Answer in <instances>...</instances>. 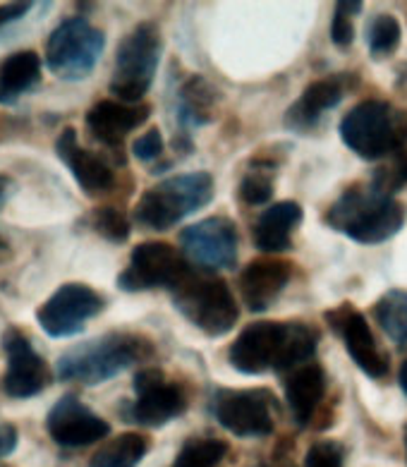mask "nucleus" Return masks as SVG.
<instances>
[{"mask_svg": "<svg viewBox=\"0 0 407 467\" xmlns=\"http://www.w3.org/2000/svg\"><path fill=\"white\" fill-rule=\"evenodd\" d=\"M151 109L147 103L99 101L87 113V130L96 141L106 147H120L125 137L149 120Z\"/></svg>", "mask_w": 407, "mask_h": 467, "instance_id": "18", "label": "nucleus"}, {"mask_svg": "<svg viewBox=\"0 0 407 467\" xmlns=\"http://www.w3.org/2000/svg\"><path fill=\"white\" fill-rule=\"evenodd\" d=\"M302 223V206L297 202H276L256 218L255 244L266 254H278L293 247V233Z\"/></svg>", "mask_w": 407, "mask_h": 467, "instance_id": "22", "label": "nucleus"}, {"mask_svg": "<svg viewBox=\"0 0 407 467\" xmlns=\"http://www.w3.org/2000/svg\"><path fill=\"white\" fill-rule=\"evenodd\" d=\"M259 467H264V465H259Z\"/></svg>", "mask_w": 407, "mask_h": 467, "instance_id": "41", "label": "nucleus"}, {"mask_svg": "<svg viewBox=\"0 0 407 467\" xmlns=\"http://www.w3.org/2000/svg\"><path fill=\"white\" fill-rule=\"evenodd\" d=\"M106 307L101 293L84 283H65L37 309L38 327L51 338H70L82 333L87 321Z\"/></svg>", "mask_w": 407, "mask_h": 467, "instance_id": "11", "label": "nucleus"}, {"mask_svg": "<svg viewBox=\"0 0 407 467\" xmlns=\"http://www.w3.org/2000/svg\"><path fill=\"white\" fill-rule=\"evenodd\" d=\"M29 10H32L29 3H7V5H0V29L10 25V22L22 20Z\"/></svg>", "mask_w": 407, "mask_h": 467, "instance_id": "36", "label": "nucleus"}, {"mask_svg": "<svg viewBox=\"0 0 407 467\" xmlns=\"http://www.w3.org/2000/svg\"><path fill=\"white\" fill-rule=\"evenodd\" d=\"M329 327L336 331V336L343 340L345 350L350 352L352 362L371 379H383L389 374V358L383 355L374 333H371L367 317H364L355 305L343 302L336 309L324 314Z\"/></svg>", "mask_w": 407, "mask_h": 467, "instance_id": "14", "label": "nucleus"}, {"mask_svg": "<svg viewBox=\"0 0 407 467\" xmlns=\"http://www.w3.org/2000/svg\"><path fill=\"white\" fill-rule=\"evenodd\" d=\"M214 192V178L204 171L172 175L141 194L134 206V221L149 231H168L209 204Z\"/></svg>", "mask_w": 407, "mask_h": 467, "instance_id": "5", "label": "nucleus"}, {"mask_svg": "<svg viewBox=\"0 0 407 467\" xmlns=\"http://www.w3.org/2000/svg\"><path fill=\"white\" fill-rule=\"evenodd\" d=\"M91 228L101 237H106L109 243L120 244L125 243L130 237V221L128 216L120 212V209H115V206H101V209H96L91 213Z\"/></svg>", "mask_w": 407, "mask_h": 467, "instance_id": "31", "label": "nucleus"}, {"mask_svg": "<svg viewBox=\"0 0 407 467\" xmlns=\"http://www.w3.org/2000/svg\"><path fill=\"white\" fill-rule=\"evenodd\" d=\"M56 151L60 156L68 171L75 175L77 185L82 187L89 197H99V194L110 192V187L115 185L113 168L106 163L99 154L84 149L77 140V132L72 128L63 130L56 141Z\"/></svg>", "mask_w": 407, "mask_h": 467, "instance_id": "17", "label": "nucleus"}, {"mask_svg": "<svg viewBox=\"0 0 407 467\" xmlns=\"http://www.w3.org/2000/svg\"><path fill=\"white\" fill-rule=\"evenodd\" d=\"M326 386H329L326 371L317 362H307V365L297 367V369H293L286 377V381H283L286 403L299 427H309L312 424L318 405H321L326 396Z\"/></svg>", "mask_w": 407, "mask_h": 467, "instance_id": "20", "label": "nucleus"}, {"mask_svg": "<svg viewBox=\"0 0 407 467\" xmlns=\"http://www.w3.org/2000/svg\"><path fill=\"white\" fill-rule=\"evenodd\" d=\"M374 319L379 321L381 331L393 340L395 346H405L407 343V290L395 288L389 290L376 300Z\"/></svg>", "mask_w": 407, "mask_h": 467, "instance_id": "26", "label": "nucleus"}, {"mask_svg": "<svg viewBox=\"0 0 407 467\" xmlns=\"http://www.w3.org/2000/svg\"><path fill=\"white\" fill-rule=\"evenodd\" d=\"M46 431L57 446L84 448L110 434V424L77 396H63L46 417Z\"/></svg>", "mask_w": 407, "mask_h": 467, "instance_id": "16", "label": "nucleus"}, {"mask_svg": "<svg viewBox=\"0 0 407 467\" xmlns=\"http://www.w3.org/2000/svg\"><path fill=\"white\" fill-rule=\"evenodd\" d=\"M10 256H13V250H10V244H7L5 240L0 237V264L5 262V259H10Z\"/></svg>", "mask_w": 407, "mask_h": 467, "instance_id": "39", "label": "nucleus"}, {"mask_svg": "<svg viewBox=\"0 0 407 467\" xmlns=\"http://www.w3.org/2000/svg\"><path fill=\"white\" fill-rule=\"evenodd\" d=\"M345 97L343 78H321L317 82L307 84L302 97L287 109L286 128L295 132H309L321 120L326 110L336 109Z\"/></svg>", "mask_w": 407, "mask_h": 467, "instance_id": "21", "label": "nucleus"}, {"mask_svg": "<svg viewBox=\"0 0 407 467\" xmlns=\"http://www.w3.org/2000/svg\"><path fill=\"white\" fill-rule=\"evenodd\" d=\"M290 283V264L283 259H255L240 275L242 302L249 312H266Z\"/></svg>", "mask_w": 407, "mask_h": 467, "instance_id": "19", "label": "nucleus"}, {"mask_svg": "<svg viewBox=\"0 0 407 467\" xmlns=\"http://www.w3.org/2000/svg\"><path fill=\"white\" fill-rule=\"evenodd\" d=\"M407 185V151L401 149L393 156H389L386 163L376 168L371 175V190L383 197H393L395 192H401L402 187Z\"/></svg>", "mask_w": 407, "mask_h": 467, "instance_id": "29", "label": "nucleus"}, {"mask_svg": "<svg viewBox=\"0 0 407 467\" xmlns=\"http://www.w3.org/2000/svg\"><path fill=\"white\" fill-rule=\"evenodd\" d=\"M134 400L125 408V420L140 427H163L187 410V398L178 384H171L161 369H140L132 381Z\"/></svg>", "mask_w": 407, "mask_h": 467, "instance_id": "12", "label": "nucleus"}, {"mask_svg": "<svg viewBox=\"0 0 407 467\" xmlns=\"http://www.w3.org/2000/svg\"><path fill=\"white\" fill-rule=\"evenodd\" d=\"M228 455V443L214 436H192L183 443L171 467H218Z\"/></svg>", "mask_w": 407, "mask_h": 467, "instance_id": "28", "label": "nucleus"}, {"mask_svg": "<svg viewBox=\"0 0 407 467\" xmlns=\"http://www.w3.org/2000/svg\"><path fill=\"white\" fill-rule=\"evenodd\" d=\"M172 305L192 327L216 338L233 331L240 317L235 297L230 293L228 283L211 271L190 269L183 281L171 290Z\"/></svg>", "mask_w": 407, "mask_h": 467, "instance_id": "4", "label": "nucleus"}, {"mask_svg": "<svg viewBox=\"0 0 407 467\" xmlns=\"http://www.w3.org/2000/svg\"><path fill=\"white\" fill-rule=\"evenodd\" d=\"M318 331L302 321H255L228 348L230 365L240 374L293 371L314 358Z\"/></svg>", "mask_w": 407, "mask_h": 467, "instance_id": "1", "label": "nucleus"}, {"mask_svg": "<svg viewBox=\"0 0 407 467\" xmlns=\"http://www.w3.org/2000/svg\"><path fill=\"white\" fill-rule=\"evenodd\" d=\"M17 427L10 422H0V458H5V455L13 453L15 448H17Z\"/></svg>", "mask_w": 407, "mask_h": 467, "instance_id": "35", "label": "nucleus"}, {"mask_svg": "<svg viewBox=\"0 0 407 467\" xmlns=\"http://www.w3.org/2000/svg\"><path fill=\"white\" fill-rule=\"evenodd\" d=\"M398 384H401V390L405 393V398H407V358L402 359L401 371H398Z\"/></svg>", "mask_w": 407, "mask_h": 467, "instance_id": "38", "label": "nucleus"}, {"mask_svg": "<svg viewBox=\"0 0 407 467\" xmlns=\"http://www.w3.org/2000/svg\"><path fill=\"white\" fill-rule=\"evenodd\" d=\"M402 443H405V455H407V424H405V431H402Z\"/></svg>", "mask_w": 407, "mask_h": 467, "instance_id": "40", "label": "nucleus"}, {"mask_svg": "<svg viewBox=\"0 0 407 467\" xmlns=\"http://www.w3.org/2000/svg\"><path fill=\"white\" fill-rule=\"evenodd\" d=\"M367 48H370L371 58L386 60L391 58L402 41V26L391 13H376L367 25Z\"/></svg>", "mask_w": 407, "mask_h": 467, "instance_id": "27", "label": "nucleus"}, {"mask_svg": "<svg viewBox=\"0 0 407 467\" xmlns=\"http://www.w3.org/2000/svg\"><path fill=\"white\" fill-rule=\"evenodd\" d=\"M214 109H216V89L204 78L194 75L180 87L178 120L185 132L214 120Z\"/></svg>", "mask_w": 407, "mask_h": 467, "instance_id": "24", "label": "nucleus"}, {"mask_svg": "<svg viewBox=\"0 0 407 467\" xmlns=\"http://www.w3.org/2000/svg\"><path fill=\"white\" fill-rule=\"evenodd\" d=\"M180 247L190 264L199 271L233 269L237 262L235 223L225 216H211L187 225L180 233Z\"/></svg>", "mask_w": 407, "mask_h": 467, "instance_id": "13", "label": "nucleus"}, {"mask_svg": "<svg viewBox=\"0 0 407 467\" xmlns=\"http://www.w3.org/2000/svg\"><path fill=\"white\" fill-rule=\"evenodd\" d=\"M405 218V206L398 199L383 197L371 187H348L329 206L324 221L329 228L355 243L379 244L398 235Z\"/></svg>", "mask_w": 407, "mask_h": 467, "instance_id": "2", "label": "nucleus"}, {"mask_svg": "<svg viewBox=\"0 0 407 467\" xmlns=\"http://www.w3.org/2000/svg\"><path fill=\"white\" fill-rule=\"evenodd\" d=\"M274 197V168L252 166L240 182V199L247 206H264Z\"/></svg>", "mask_w": 407, "mask_h": 467, "instance_id": "30", "label": "nucleus"}, {"mask_svg": "<svg viewBox=\"0 0 407 467\" xmlns=\"http://www.w3.org/2000/svg\"><path fill=\"white\" fill-rule=\"evenodd\" d=\"M3 350L7 358V369L3 377V390L10 398H34L51 384V369L46 359L34 350L25 333L19 328H7L3 333Z\"/></svg>", "mask_w": 407, "mask_h": 467, "instance_id": "15", "label": "nucleus"}, {"mask_svg": "<svg viewBox=\"0 0 407 467\" xmlns=\"http://www.w3.org/2000/svg\"><path fill=\"white\" fill-rule=\"evenodd\" d=\"M41 82V58L34 51H17L0 63V103L13 106Z\"/></svg>", "mask_w": 407, "mask_h": 467, "instance_id": "23", "label": "nucleus"}, {"mask_svg": "<svg viewBox=\"0 0 407 467\" xmlns=\"http://www.w3.org/2000/svg\"><path fill=\"white\" fill-rule=\"evenodd\" d=\"M10 187H13L10 178H7V175H0V209H3V204H5L7 194H10Z\"/></svg>", "mask_w": 407, "mask_h": 467, "instance_id": "37", "label": "nucleus"}, {"mask_svg": "<svg viewBox=\"0 0 407 467\" xmlns=\"http://www.w3.org/2000/svg\"><path fill=\"white\" fill-rule=\"evenodd\" d=\"M132 154L134 159L144 161V163L159 159V156L163 154V135H161V130L151 128L141 137H137L132 144Z\"/></svg>", "mask_w": 407, "mask_h": 467, "instance_id": "34", "label": "nucleus"}, {"mask_svg": "<svg viewBox=\"0 0 407 467\" xmlns=\"http://www.w3.org/2000/svg\"><path fill=\"white\" fill-rule=\"evenodd\" d=\"M151 343L134 333H109L75 346L57 359V377L84 386L106 384L125 369L147 359Z\"/></svg>", "mask_w": 407, "mask_h": 467, "instance_id": "3", "label": "nucleus"}, {"mask_svg": "<svg viewBox=\"0 0 407 467\" xmlns=\"http://www.w3.org/2000/svg\"><path fill=\"white\" fill-rule=\"evenodd\" d=\"M161 51H163V39H161V29L153 22H141L120 41L115 53L113 78L109 84L118 101L140 103L147 97L156 79Z\"/></svg>", "mask_w": 407, "mask_h": 467, "instance_id": "6", "label": "nucleus"}, {"mask_svg": "<svg viewBox=\"0 0 407 467\" xmlns=\"http://www.w3.org/2000/svg\"><path fill=\"white\" fill-rule=\"evenodd\" d=\"M271 398L266 389H218L211 398V415L233 436L264 439L274 431Z\"/></svg>", "mask_w": 407, "mask_h": 467, "instance_id": "9", "label": "nucleus"}, {"mask_svg": "<svg viewBox=\"0 0 407 467\" xmlns=\"http://www.w3.org/2000/svg\"><path fill=\"white\" fill-rule=\"evenodd\" d=\"M340 140L364 161L389 159L402 149V128L386 101L357 103L340 120Z\"/></svg>", "mask_w": 407, "mask_h": 467, "instance_id": "7", "label": "nucleus"}, {"mask_svg": "<svg viewBox=\"0 0 407 467\" xmlns=\"http://www.w3.org/2000/svg\"><path fill=\"white\" fill-rule=\"evenodd\" d=\"M106 34L96 29L84 17H70L60 22L46 41V65L57 79L89 78L96 63L101 60Z\"/></svg>", "mask_w": 407, "mask_h": 467, "instance_id": "8", "label": "nucleus"}, {"mask_svg": "<svg viewBox=\"0 0 407 467\" xmlns=\"http://www.w3.org/2000/svg\"><path fill=\"white\" fill-rule=\"evenodd\" d=\"M305 467H343V448L336 441L314 443L305 455Z\"/></svg>", "mask_w": 407, "mask_h": 467, "instance_id": "33", "label": "nucleus"}, {"mask_svg": "<svg viewBox=\"0 0 407 467\" xmlns=\"http://www.w3.org/2000/svg\"><path fill=\"white\" fill-rule=\"evenodd\" d=\"M147 453V436L137 434V431H128V434L115 436L113 441H109L103 448H99V451L91 455L89 467H140V462L144 461V455Z\"/></svg>", "mask_w": 407, "mask_h": 467, "instance_id": "25", "label": "nucleus"}, {"mask_svg": "<svg viewBox=\"0 0 407 467\" xmlns=\"http://www.w3.org/2000/svg\"><path fill=\"white\" fill-rule=\"evenodd\" d=\"M190 271V264L168 243H141L130 254L128 269L118 275V288L125 293H147V290H172Z\"/></svg>", "mask_w": 407, "mask_h": 467, "instance_id": "10", "label": "nucleus"}, {"mask_svg": "<svg viewBox=\"0 0 407 467\" xmlns=\"http://www.w3.org/2000/svg\"><path fill=\"white\" fill-rule=\"evenodd\" d=\"M362 10V3H338L336 13H333L331 22V41L340 48H348L355 41V25H352V17Z\"/></svg>", "mask_w": 407, "mask_h": 467, "instance_id": "32", "label": "nucleus"}]
</instances>
